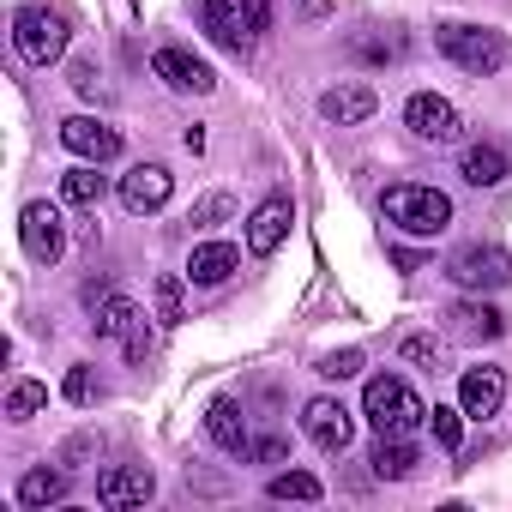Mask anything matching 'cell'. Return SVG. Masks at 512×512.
Here are the masks:
<instances>
[{"mask_svg":"<svg viewBox=\"0 0 512 512\" xmlns=\"http://www.w3.org/2000/svg\"><path fill=\"white\" fill-rule=\"evenodd\" d=\"M199 25L217 49L247 55L260 43V31L272 25V0H199Z\"/></svg>","mask_w":512,"mask_h":512,"instance_id":"obj_2","label":"cell"},{"mask_svg":"<svg viewBox=\"0 0 512 512\" xmlns=\"http://www.w3.org/2000/svg\"><path fill=\"white\" fill-rule=\"evenodd\" d=\"M446 326H452V338H470V344L506 338V314H500L494 302H452V308H446Z\"/></svg>","mask_w":512,"mask_h":512,"instance_id":"obj_17","label":"cell"},{"mask_svg":"<svg viewBox=\"0 0 512 512\" xmlns=\"http://www.w3.org/2000/svg\"><path fill=\"white\" fill-rule=\"evenodd\" d=\"M73 91H79L85 103L103 97V73H97V61H73Z\"/></svg>","mask_w":512,"mask_h":512,"instance_id":"obj_32","label":"cell"},{"mask_svg":"<svg viewBox=\"0 0 512 512\" xmlns=\"http://www.w3.org/2000/svg\"><path fill=\"white\" fill-rule=\"evenodd\" d=\"M19 241H25V253L37 266H55L61 253H67V223H61V211L55 205H25V217H19Z\"/></svg>","mask_w":512,"mask_h":512,"instance_id":"obj_8","label":"cell"},{"mask_svg":"<svg viewBox=\"0 0 512 512\" xmlns=\"http://www.w3.org/2000/svg\"><path fill=\"white\" fill-rule=\"evenodd\" d=\"M61 392H67V404H91V398H97V386H91V368H85V362H79V368H67Z\"/></svg>","mask_w":512,"mask_h":512,"instance_id":"obj_33","label":"cell"},{"mask_svg":"<svg viewBox=\"0 0 512 512\" xmlns=\"http://www.w3.org/2000/svg\"><path fill=\"white\" fill-rule=\"evenodd\" d=\"M187 302H181V278H157V326H181Z\"/></svg>","mask_w":512,"mask_h":512,"instance_id":"obj_29","label":"cell"},{"mask_svg":"<svg viewBox=\"0 0 512 512\" xmlns=\"http://www.w3.org/2000/svg\"><path fill=\"white\" fill-rule=\"evenodd\" d=\"M380 211H386V223H398L404 235H422V241L452 229V199L440 187H422V181H392L380 193Z\"/></svg>","mask_w":512,"mask_h":512,"instance_id":"obj_1","label":"cell"},{"mask_svg":"<svg viewBox=\"0 0 512 512\" xmlns=\"http://www.w3.org/2000/svg\"><path fill=\"white\" fill-rule=\"evenodd\" d=\"M205 434H211V446H223L229 458H247V446H253L247 416H241V404H235V398H217V404L205 410Z\"/></svg>","mask_w":512,"mask_h":512,"instance_id":"obj_19","label":"cell"},{"mask_svg":"<svg viewBox=\"0 0 512 512\" xmlns=\"http://www.w3.org/2000/svg\"><path fill=\"white\" fill-rule=\"evenodd\" d=\"M398 356L416 362V368H428V374H440V368H446V338H434V332H410V338L398 344Z\"/></svg>","mask_w":512,"mask_h":512,"instance_id":"obj_25","label":"cell"},{"mask_svg":"<svg viewBox=\"0 0 512 512\" xmlns=\"http://www.w3.org/2000/svg\"><path fill=\"white\" fill-rule=\"evenodd\" d=\"M362 416L374 422V434H416L428 422V404L398 380V374H374L362 386Z\"/></svg>","mask_w":512,"mask_h":512,"instance_id":"obj_3","label":"cell"},{"mask_svg":"<svg viewBox=\"0 0 512 512\" xmlns=\"http://www.w3.org/2000/svg\"><path fill=\"white\" fill-rule=\"evenodd\" d=\"M103 187H109V181L97 175V163H79V169H67V175H61V199H67V205H97V199H103Z\"/></svg>","mask_w":512,"mask_h":512,"instance_id":"obj_24","label":"cell"},{"mask_svg":"<svg viewBox=\"0 0 512 512\" xmlns=\"http://www.w3.org/2000/svg\"><path fill=\"white\" fill-rule=\"evenodd\" d=\"M290 223H296V205L284 193L266 199V205H253V217H247V253H253V260H272V253L290 241Z\"/></svg>","mask_w":512,"mask_h":512,"instance_id":"obj_11","label":"cell"},{"mask_svg":"<svg viewBox=\"0 0 512 512\" xmlns=\"http://www.w3.org/2000/svg\"><path fill=\"white\" fill-rule=\"evenodd\" d=\"M320 374H326V380H356V374H362V350H332V356H320Z\"/></svg>","mask_w":512,"mask_h":512,"instance_id":"obj_31","label":"cell"},{"mask_svg":"<svg viewBox=\"0 0 512 512\" xmlns=\"http://www.w3.org/2000/svg\"><path fill=\"white\" fill-rule=\"evenodd\" d=\"M169 193H175V175L163 163H139V169L121 175V205L127 211H157V205H169Z\"/></svg>","mask_w":512,"mask_h":512,"instance_id":"obj_16","label":"cell"},{"mask_svg":"<svg viewBox=\"0 0 512 512\" xmlns=\"http://www.w3.org/2000/svg\"><path fill=\"white\" fill-rule=\"evenodd\" d=\"M404 127H410L422 145H458V133H464V115H458L446 97H434V91H416V97L404 103Z\"/></svg>","mask_w":512,"mask_h":512,"instance_id":"obj_7","label":"cell"},{"mask_svg":"<svg viewBox=\"0 0 512 512\" xmlns=\"http://www.w3.org/2000/svg\"><path fill=\"white\" fill-rule=\"evenodd\" d=\"M428 428H434V440H440L446 452H458V446H464V410L434 404V410H428Z\"/></svg>","mask_w":512,"mask_h":512,"instance_id":"obj_28","label":"cell"},{"mask_svg":"<svg viewBox=\"0 0 512 512\" xmlns=\"http://www.w3.org/2000/svg\"><path fill=\"white\" fill-rule=\"evenodd\" d=\"M67 500V470H31V476H19V506H31V512H43V506H61Z\"/></svg>","mask_w":512,"mask_h":512,"instance_id":"obj_22","label":"cell"},{"mask_svg":"<svg viewBox=\"0 0 512 512\" xmlns=\"http://www.w3.org/2000/svg\"><path fill=\"white\" fill-rule=\"evenodd\" d=\"M43 404H49V386H37V380H13V392H7V422H31Z\"/></svg>","mask_w":512,"mask_h":512,"instance_id":"obj_27","label":"cell"},{"mask_svg":"<svg viewBox=\"0 0 512 512\" xmlns=\"http://www.w3.org/2000/svg\"><path fill=\"white\" fill-rule=\"evenodd\" d=\"M13 43H19V55H25L31 67H49V61L67 55V25H61V13H49V7H25V13L13 19Z\"/></svg>","mask_w":512,"mask_h":512,"instance_id":"obj_6","label":"cell"},{"mask_svg":"<svg viewBox=\"0 0 512 512\" xmlns=\"http://www.w3.org/2000/svg\"><path fill=\"white\" fill-rule=\"evenodd\" d=\"M151 494H157V476H151L145 464H109V470L97 476V506H109V512L145 506Z\"/></svg>","mask_w":512,"mask_h":512,"instance_id":"obj_13","label":"cell"},{"mask_svg":"<svg viewBox=\"0 0 512 512\" xmlns=\"http://www.w3.org/2000/svg\"><path fill=\"white\" fill-rule=\"evenodd\" d=\"M368 464H374V476H380V482H404V476H416L422 452H416V440H410V434H380V440H374V452H368Z\"/></svg>","mask_w":512,"mask_h":512,"instance_id":"obj_20","label":"cell"},{"mask_svg":"<svg viewBox=\"0 0 512 512\" xmlns=\"http://www.w3.org/2000/svg\"><path fill=\"white\" fill-rule=\"evenodd\" d=\"M247 452L260 458V464H284V440H278V434H266V440H253Z\"/></svg>","mask_w":512,"mask_h":512,"instance_id":"obj_34","label":"cell"},{"mask_svg":"<svg viewBox=\"0 0 512 512\" xmlns=\"http://www.w3.org/2000/svg\"><path fill=\"white\" fill-rule=\"evenodd\" d=\"M229 211H235V199H229V193H205V199L193 205V217H187V223H199V229H217Z\"/></svg>","mask_w":512,"mask_h":512,"instance_id":"obj_30","label":"cell"},{"mask_svg":"<svg viewBox=\"0 0 512 512\" xmlns=\"http://www.w3.org/2000/svg\"><path fill=\"white\" fill-rule=\"evenodd\" d=\"M500 404H506V374H500L494 362H476V368L458 374V410H464L470 422L500 416Z\"/></svg>","mask_w":512,"mask_h":512,"instance_id":"obj_10","label":"cell"},{"mask_svg":"<svg viewBox=\"0 0 512 512\" xmlns=\"http://www.w3.org/2000/svg\"><path fill=\"white\" fill-rule=\"evenodd\" d=\"M380 109V97L368 91V85H332L326 97H320V115L332 121V127H356V121H368Z\"/></svg>","mask_w":512,"mask_h":512,"instance_id":"obj_21","label":"cell"},{"mask_svg":"<svg viewBox=\"0 0 512 512\" xmlns=\"http://www.w3.org/2000/svg\"><path fill=\"white\" fill-rule=\"evenodd\" d=\"M434 49L452 61V67H464V73H476V79H488V73H500L506 67V37L500 31H482V25H434Z\"/></svg>","mask_w":512,"mask_h":512,"instance_id":"obj_4","label":"cell"},{"mask_svg":"<svg viewBox=\"0 0 512 512\" xmlns=\"http://www.w3.org/2000/svg\"><path fill=\"white\" fill-rule=\"evenodd\" d=\"M266 494H272V500H320L326 488H320L314 470H278V476L266 482Z\"/></svg>","mask_w":512,"mask_h":512,"instance_id":"obj_26","label":"cell"},{"mask_svg":"<svg viewBox=\"0 0 512 512\" xmlns=\"http://www.w3.org/2000/svg\"><path fill=\"white\" fill-rule=\"evenodd\" d=\"M446 278H452L458 290H506V284H512V253H506V247H488V241L458 247L452 260H446Z\"/></svg>","mask_w":512,"mask_h":512,"instance_id":"obj_5","label":"cell"},{"mask_svg":"<svg viewBox=\"0 0 512 512\" xmlns=\"http://www.w3.org/2000/svg\"><path fill=\"white\" fill-rule=\"evenodd\" d=\"M85 302H91V332L97 338H115V344H127L139 326H145V314H139V302L133 296H121V290H85Z\"/></svg>","mask_w":512,"mask_h":512,"instance_id":"obj_9","label":"cell"},{"mask_svg":"<svg viewBox=\"0 0 512 512\" xmlns=\"http://www.w3.org/2000/svg\"><path fill=\"white\" fill-rule=\"evenodd\" d=\"M61 145H67L73 157H85V163H115V157H121V133H115L109 121H91V115L61 121Z\"/></svg>","mask_w":512,"mask_h":512,"instance_id":"obj_15","label":"cell"},{"mask_svg":"<svg viewBox=\"0 0 512 512\" xmlns=\"http://www.w3.org/2000/svg\"><path fill=\"white\" fill-rule=\"evenodd\" d=\"M302 434H308L320 452H344L350 434H356V416H350L338 398H308V404H302Z\"/></svg>","mask_w":512,"mask_h":512,"instance_id":"obj_12","label":"cell"},{"mask_svg":"<svg viewBox=\"0 0 512 512\" xmlns=\"http://www.w3.org/2000/svg\"><path fill=\"white\" fill-rule=\"evenodd\" d=\"M151 73H157L169 91H181V97H205V91H217V73H211L199 55H187V49H157V55H151Z\"/></svg>","mask_w":512,"mask_h":512,"instance_id":"obj_14","label":"cell"},{"mask_svg":"<svg viewBox=\"0 0 512 512\" xmlns=\"http://www.w3.org/2000/svg\"><path fill=\"white\" fill-rule=\"evenodd\" d=\"M235 266H241V247L235 241H205V247H193V260H187V284L217 290V284L235 278Z\"/></svg>","mask_w":512,"mask_h":512,"instance_id":"obj_18","label":"cell"},{"mask_svg":"<svg viewBox=\"0 0 512 512\" xmlns=\"http://www.w3.org/2000/svg\"><path fill=\"white\" fill-rule=\"evenodd\" d=\"M464 181L470 187H500L506 181V151L500 145H470L464 151Z\"/></svg>","mask_w":512,"mask_h":512,"instance_id":"obj_23","label":"cell"}]
</instances>
